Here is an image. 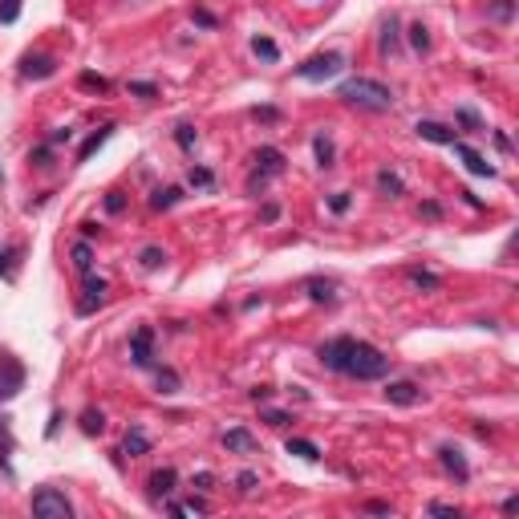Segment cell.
I'll use <instances>...</instances> for the list:
<instances>
[{
    "label": "cell",
    "instance_id": "6da1fadb",
    "mask_svg": "<svg viewBox=\"0 0 519 519\" xmlns=\"http://www.w3.org/2000/svg\"><path fill=\"white\" fill-rule=\"evenodd\" d=\"M317 357L325 369H333L341 377H353V381H377V377L390 373V357L361 337H333L317 349Z\"/></svg>",
    "mask_w": 519,
    "mask_h": 519
},
{
    "label": "cell",
    "instance_id": "7a4b0ae2",
    "mask_svg": "<svg viewBox=\"0 0 519 519\" xmlns=\"http://www.w3.org/2000/svg\"><path fill=\"white\" fill-rule=\"evenodd\" d=\"M337 97H341L345 106L369 110V114H386V110H394V90L381 86V82H373V77H349V82H341Z\"/></svg>",
    "mask_w": 519,
    "mask_h": 519
},
{
    "label": "cell",
    "instance_id": "3957f363",
    "mask_svg": "<svg viewBox=\"0 0 519 519\" xmlns=\"http://www.w3.org/2000/svg\"><path fill=\"white\" fill-rule=\"evenodd\" d=\"M32 516L37 519H69L73 516V503L65 499V491H57V487H41L37 495H32Z\"/></svg>",
    "mask_w": 519,
    "mask_h": 519
},
{
    "label": "cell",
    "instance_id": "277c9868",
    "mask_svg": "<svg viewBox=\"0 0 519 519\" xmlns=\"http://www.w3.org/2000/svg\"><path fill=\"white\" fill-rule=\"evenodd\" d=\"M345 69V57L341 53H312L308 62H301L296 65V77H305V82H325V77H337Z\"/></svg>",
    "mask_w": 519,
    "mask_h": 519
},
{
    "label": "cell",
    "instance_id": "5b68a950",
    "mask_svg": "<svg viewBox=\"0 0 519 519\" xmlns=\"http://www.w3.org/2000/svg\"><path fill=\"white\" fill-rule=\"evenodd\" d=\"M21 390H25V366L12 353H0V402H12Z\"/></svg>",
    "mask_w": 519,
    "mask_h": 519
},
{
    "label": "cell",
    "instance_id": "8992f818",
    "mask_svg": "<svg viewBox=\"0 0 519 519\" xmlns=\"http://www.w3.org/2000/svg\"><path fill=\"white\" fill-rule=\"evenodd\" d=\"M151 357H154V329L151 325H138L134 337H130V361L138 369H151Z\"/></svg>",
    "mask_w": 519,
    "mask_h": 519
},
{
    "label": "cell",
    "instance_id": "52a82bcc",
    "mask_svg": "<svg viewBox=\"0 0 519 519\" xmlns=\"http://www.w3.org/2000/svg\"><path fill=\"white\" fill-rule=\"evenodd\" d=\"M57 73V57L53 53H25L21 57V77H29V82H45V77H53Z\"/></svg>",
    "mask_w": 519,
    "mask_h": 519
},
{
    "label": "cell",
    "instance_id": "ba28073f",
    "mask_svg": "<svg viewBox=\"0 0 519 519\" xmlns=\"http://www.w3.org/2000/svg\"><path fill=\"white\" fill-rule=\"evenodd\" d=\"M451 147H455V154L462 158V167H466L471 175H479V179H491V175H495V167H491V162H487V158H483L479 151H471V147H466L462 138H458V142H451Z\"/></svg>",
    "mask_w": 519,
    "mask_h": 519
},
{
    "label": "cell",
    "instance_id": "9c48e42d",
    "mask_svg": "<svg viewBox=\"0 0 519 519\" xmlns=\"http://www.w3.org/2000/svg\"><path fill=\"white\" fill-rule=\"evenodd\" d=\"M252 162H256V171L264 175V179H272V175H284V151H276V147H260V151L252 154Z\"/></svg>",
    "mask_w": 519,
    "mask_h": 519
},
{
    "label": "cell",
    "instance_id": "30bf717a",
    "mask_svg": "<svg viewBox=\"0 0 519 519\" xmlns=\"http://www.w3.org/2000/svg\"><path fill=\"white\" fill-rule=\"evenodd\" d=\"M223 446H227V455H252V451H260V442H256V434L244 426H232L223 434Z\"/></svg>",
    "mask_w": 519,
    "mask_h": 519
},
{
    "label": "cell",
    "instance_id": "8fae6325",
    "mask_svg": "<svg viewBox=\"0 0 519 519\" xmlns=\"http://www.w3.org/2000/svg\"><path fill=\"white\" fill-rule=\"evenodd\" d=\"M386 402H394V406H418V402H422V390H418L414 381H390V386H386Z\"/></svg>",
    "mask_w": 519,
    "mask_h": 519
},
{
    "label": "cell",
    "instance_id": "7c38bea8",
    "mask_svg": "<svg viewBox=\"0 0 519 519\" xmlns=\"http://www.w3.org/2000/svg\"><path fill=\"white\" fill-rule=\"evenodd\" d=\"M414 130H418V138L438 142V147H451V142H458V130H451V126H442V122H418Z\"/></svg>",
    "mask_w": 519,
    "mask_h": 519
},
{
    "label": "cell",
    "instance_id": "4fadbf2b",
    "mask_svg": "<svg viewBox=\"0 0 519 519\" xmlns=\"http://www.w3.org/2000/svg\"><path fill=\"white\" fill-rule=\"evenodd\" d=\"M438 462L455 475L458 483H466V479H471V466H466V458L458 455V446H438Z\"/></svg>",
    "mask_w": 519,
    "mask_h": 519
},
{
    "label": "cell",
    "instance_id": "5bb4252c",
    "mask_svg": "<svg viewBox=\"0 0 519 519\" xmlns=\"http://www.w3.org/2000/svg\"><path fill=\"white\" fill-rule=\"evenodd\" d=\"M175 483H179L175 466H162V471H154L151 479H147V487H151V495H154V499H167V495L175 491Z\"/></svg>",
    "mask_w": 519,
    "mask_h": 519
},
{
    "label": "cell",
    "instance_id": "9a60e30c",
    "mask_svg": "<svg viewBox=\"0 0 519 519\" xmlns=\"http://www.w3.org/2000/svg\"><path fill=\"white\" fill-rule=\"evenodd\" d=\"M102 296H106V280H102V276H97V280H93L90 272H86V301H82V312H93V308L102 305Z\"/></svg>",
    "mask_w": 519,
    "mask_h": 519
},
{
    "label": "cell",
    "instance_id": "2e32d148",
    "mask_svg": "<svg viewBox=\"0 0 519 519\" xmlns=\"http://www.w3.org/2000/svg\"><path fill=\"white\" fill-rule=\"evenodd\" d=\"M308 301H317V305H333L337 301V284L333 280H308Z\"/></svg>",
    "mask_w": 519,
    "mask_h": 519
},
{
    "label": "cell",
    "instance_id": "e0dca14e",
    "mask_svg": "<svg viewBox=\"0 0 519 519\" xmlns=\"http://www.w3.org/2000/svg\"><path fill=\"white\" fill-rule=\"evenodd\" d=\"M284 451L296 458H305V462H321V446L317 442H308V438H288L284 442Z\"/></svg>",
    "mask_w": 519,
    "mask_h": 519
},
{
    "label": "cell",
    "instance_id": "ac0fdd59",
    "mask_svg": "<svg viewBox=\"0 0 519 519\" xmlns=\"http://www.w3.org/2000/svg\"><path fill=\"white\" fill-rule=\"evenodd\" d=\"M147 451H151V438H147V430H138V426H134L130 434H126V442H122V455L142 458Z\"/></svg>",
    "mask_w": 519,
    "mask_h": 519
},
{
    "label": "cell",
    "instance_id": "d6986e66",
    "mask_svg": "<svg viewBox=\"0 0 519 519\" xmlns=\"http://www.w3.org/2000/svg\"><path fill=\"white\" fill-rule=\"evenodd\" d=\"M406 280H410L414 288H422V292H438V288H442V280L434 272H426V268H406Z\"/></svg>",
    "mask_w": 519,
    "mask_h": 519
},
{
    "label": "cell",
    "instance_id": "ffe728a7",
    "mask_svg": "<svg viewBox=\"0 0 519 519\" xmlns=\"http://www.w3.org/2000/svg\"><path fill=\"white\" fill-rule=\"evenodd\" d=\"M179 199H183L179 187H158V191L151 195V211H167V207H175Z\"/></svg>",
    "mask_w": 519,
    "mask_h": 519
},
{
    "label": "cell",
    "instance_id": "44dd1931",
    "mask_svg": "<svg viewBox=\"0 0 519 519\" xmlns=\"http://www.w3.org/2000/svg\"><path fill=\"white\" fill-rule=\"evenodd\" d=\"M110 134H114V126H102V130H93L90 138L82 142V151H77V162H86V158H93V154H97V147H102V142H106Z\"/></svg>",
    "mask_w": 519,
    "mask_h": 519
},
{
    "label": "cell",
    "instance_id": "7402d4cb",
    "mask_svg": "<svg viewBox=\"0 0 519 519\" xmlns=\"http://www.w3.org/2000/svg\"><path fill=\"white\" fill-rule=\"evenodd\" d=\"M252 53H256V57H260V62H280V45H276L272 37H256V41H252Z\"/></svg>",
    "mask_w": 519,
    "mask_h": 519
},
{
    "label": "cell",
    "instance_id": "603a6c76",
    "mask_svg": "<svg viewBox=\"0 0 519 519\" xmlns=\"http://www.w3.org/2000/svg\"><path fill=\"white\" fill-rule=\"evenodd\" d=\"M211 503L207 499H183V503H171V516H207Z\"/></svg>",
    "mask_w": 519,
    "mask_h": 519
},
{
    "label": "cell",
    "instance_id": "cb8c5ba5",
    "mask_svg": "<svg viewBox=\"0 0 519 519\" xmlns=\"http://www.w3.org/2000/svg\"><path fill=\"white\" fill-rule=\"evenodd\" d=\"M377 191H381V195H390V199H397L406 187H402V179H397L394 171H377Z\"/></svg>",
    "mask_w": 519,
    "mask_h": 519
},
{
    "label": "cell",
    "instance_id": "d4e9b609",
    "mask_svg": "<svg viewBox=\"0 0 519 519\" xmlns=\"http://www.w3.org/2000/svg\"><path fill=\"white\" fill-rule=\"evenodd\" d=\"M312 151H317V162H321V167H325V171H329V167H333L337 151H333V142H329V138H325V134H317V138H312Z\"/></svg>",
    "mask_w": 519,
    "mask_h": 519
},
{
    "label": "cell",
    "instance_id": "484cf974",
    "mask_svg": "<svg viewBox=\"0 0 519 519\" xmlns=\"http://www.w3.org/2000/svg\"><path fill=\"white\" fill-rule=\"evenodd\" d=\"M377 49H381V53H394V49H397V21H394V17H390V21L381 25V37H377Z\"/></svg>",
    "mask_w": 519,
    "mask_h": 519
},
{
    "label": "cell",
    "instance_id": "4316f807",
    "mask_svg": "<svg viewBox=\"0 0 519 519\" xmlns=\"http://www.w3.org/2000/svg\"><path fill=\"white\" fill-rule=\"evenodd\" d=\"M138 264H142L147 272H154V268H162V264H167V252H162V247H142Z\"/></svg>",
    "mask_w": 519,
    "mask_h": 519
},
{
    "label": "cell",
    "instance_id": "83f0119b",
    "mask_svg": "<svg viewBox=\"0 0 519 519\" xmlns=\"http://www.w3.org/2000/svg\"><path fill=\"white\" fill-rule=\"evenodd\" d=\"M21 8H25V0H0V25H17Z\"/></svg>",
    "mask_w": 519,
    "mask_h": 519
},
{
    "label": "cell",
    "instance_id": "f1b7e54d",
    "mask_svg": "<svg viewBox=\"0 0 519 519\" xmlns=\"http://www.w3.org/2000/svg\"><path fill=\"white\" fill-rule=\"evenodd\" d=\"M73 268L86 276L93 268V252H90V244H73Z\"/></svg>",
    "mask_w": 519,
    "mask_h": 519
},
{
    "label": "cell",
    "instance_id": "f546056e",
    "mask_svg": "<svg viewBox=\"0 0 519 519\" xmlns=\"http://www.w3.org/2000/svg\"><path fill=\"white\" fill-rule=\"evenodd\" d=\"M21 256H25V247H21V244L4 247V252H0V276H8V272H12V268H17V260H21Z\"/></svg>",
    "mask_w": 519,
    "mask_h": 519
},
{
    "label": "cell",
    "instance_id": "4dcf8cb0",
    "mask_svg": "<svg viewBox=\"0 0 519 519\" xmlns=\"http://www.w3.org/2000/svg\"><path fill=\"white\" fill-rule=\"evenodd\" d=\"M175 142H179V147H183V151H191V147H195V142H199V130H195V126H191V122L175 126Z\"/></svg>",
    "mask_w": 519,
    "mask_h": 519
},
{
    "label": "cell",
    "instance_id": "1f68e13d",
    "mask_svg": "<svg viewBox=\"0 0 519 519\" xmlns=\"http://www.w3.org/2000/svg\"><path fill=\"white\" fill-rule=\"evenodd\" d=\"M82 430H86V434H102V430H106L102 410H86V414H82Z\"/></svg>",
    "mask_w": 519,
    "mask_h": 519
},
{
    "label": "cell",
    "instance_id": "d6a6232c",
    "mask_svg": "<svg viewBox=\"0 0 519 519\" xmlns=\"http://www.w3.org/2000/svg\"><path fill=\"white\" fill-rule=\"evenodd\" d=\"M154 377H158V390H162V394H175V390H179V373H175V369H154Z\"/></svg>",
    "mask_w": 519,
    "mask_h": 519
},
{
    "label": "cell",
    "instance_id": "836d02e7",
    "mask_svg": "<svg viewBox=\"0 0 519 519\" xmlns=\"http://www.w3.org/2000/svg\"><path fill=\"white\" fill-rule=\"evenodd\" d=\"M455 122L462 126V130H483V118H479L475 110H466V106H462V110H455Z\"/></svg>",
    "mask_w": 519,
    "mask_h": 519
},
{
    "label": "cell",
    "instance_id": "e575fe53",
    "mask_svg": "<svg viewBox=\"0 0 519 519\" xmlns=\"http://www.w3.org/2000/svg\"><path fill=\"white\" fill-rule=\"evenodd\" d=\"M410 45H414V53H426L430 49V29L426 25H414V29H410Z\"/></svg>",
    "mask_w": 519,
    "mask_h": 519
},
{
    "label": "cell",
    "instance_id": "d590c367",
    "mask_svg": "<svg viewBox=\"0 0 519 519\" xmlns=\"http://www.w3.org/2000/svg\"><path fill=\"white\" fill-rule=\"evenodd\" d=\"M260 418H264V422H268V426H292V422H296V418H292V414H288V410H264V414H260Z\"/></svg>",
    "mask_w": 519,
    "mask_h": 519
},
{
    "label": "cell",
    "instance_id": "8d00e7d4",
    "mask_svg": "<svg viewBox=\"0 0 519 519\" xmlns=\"http://www.w3.org/2000/svg\"><path fill=\"white\" fill-rule=\"evenodd\" d=\"M491 17H495V21H503V25H507V21H511V17H516V0H495V4H491Z\"/></svg>",
    "mask_w": 519,
    "mask_h": 519
},
{
    "label": "cell",
    "instance_id": "74e56055",
    "mask_svg": "<svg viewBox=\"0 0 519 519\" xmlns=\"http://www.w3.org/2000/svg\"><path fill=\"white\" fill-rule=\"evenodd\" d=\"M187 183H191V187H211L215 183V171H207V167H191Z\"/></svg>",
    "mask_w": 519,
    "mask_h": 519
},
{
    "label": "cell",
    "instance_id": "f35d334b",
    "mask_svg": "<svg viewBox=\"0 0 519 519\" xmlns=\"http://www.w3.org/2000/svg\"><path fill=\"white\" fill-rule=\"evenodd\" d=\"M82 90H97V93H110V82L97 77V73H82Z\"/></svg>",
    "mask_w": 519,
    "mask_h": 519
},
{
    "label": "cell",
    "instance_id": "ab89813d",
    "mask_svg": "<svg viewBox=\"0 0 519 519\" xmlns=\"http://www.w3.org/2000/svg\"><path fill=\"white\" fill-rule=\"evenodd\" d=\"M106 211H110V215L126 211V195H122V191H110V195H106Z\"/></svg>",
    "mask_w": 519,
    "mask_h": 519
},
{
    "label": "cell",
    "instance_id": "60d3db41",
    "mask_svg": "<svg viewBox=\"0 0 519 519\" xmlns=\"http://www.w3.org/2000/svg\"><path fill=\"white\" fill-rule=\"evenodd\" d=\"M349 203H353V199H349V191H337L333 199H329V211L345 215V211H349Z\"/></svg>",
    "mask_w": 519,
    "mask_h": 519
},
{
    "label": "cell",
    "instance_id": "b9f144b4",
    "mask_svg": "<svg viewBox=\"0 0 519 519\" xmlns=\"http://www.w3.org/2000/svg\"><path fill=\"white\" fill-rule=\"evenodd\" d=\"M49 158H53V147H49V142H45V147H37V151L29 154L32 167H49Z\"/></svg>",
    "mask_w": 519,
    "mask_h": 519
},
{
    "label": "cell",
    "instance_id": "7bdbcfd3",
    "mask_svg": "<svg viewBox=\"0 0 519 519\" xmlns=\"http://www.w3.org/2000/svg\"><path fill=\"white\" fill-rule=\"evenodd\" d=\"M130 93H138V97H154L158 86H154V82H130Z\"/></svg>",
    "mask_w": 519,
    "mask_h": 519
},
{
    "label": "cell",
    "instance_id": "ee69618b",
    "mask_svg": "<svg viewBox=\"0 0 519 519\" xmlns=\"http://www.w3.org/2000/svg\"><path fill=\"white\" fill-rule=\"evenodd\" d=\"M191 487H199V491H211V487H215V475H211V471H199V475L191 479Z\"/></svg>",
    "mask_w": 519,
    "mask_h": 519
},
{
    "label": "cell",
    "instance_id": "f6af8a7d",
    "mask_svg": "<svg viewBox=\"0 0 519 519\" xmlns=\"http://www.w3.org/2000/svg\"><path fill=\"white\" fill-rule=\"evenodd\" d=\"M256 483H260V479H256L252 471H240V475H236V487L244 491V495H247V491H252V487H256Z\"/></svg>",
    "mask_w": 519,
    "mask_h": 519
},
{
    "label": "cell",
    "instance_id": "bcb514c9",
    "mask_svg": "<svg viewBox=\"0 0 519 519\" xmlns=\"http://www.w3.org/2000/svg\"><path fill=\"white\" fill-rule=\"evenodd\" d=\"M195 25H203V29H215L219 21H215V12H207V8H195Z\"/></svg>",
    "mask_w": 519,
    "mask_h": 519
},
{
    "label": "cell",
    "instance_id": "7dc6e473",
    "mask_svg": "<svg viewBox=\"0 0 519 519\" xmlns=\"http://www.w3.org/2000/svg\"><path fill=\"white\" fill-rule=\"evenodd\" d=\"M430 511H434V516H446V519H458V516H462V511H458V507H451V503H430Z\"/></svg>",
    "mask_w": 519,
    "mask_h": 519
},
{
    "label": "cell",
    "instance_id": "c3c4849f",
    "mask_svg": "<svg viewBox=\"0 0 519 519\" xmlns=\"http://www.w3.org/2000/svg\"><path fill=\"white\" fill-rule=\"evenodd\" d=\"M252 114H256L260 122H276V118H280V110H272V106H256Z\"/></svg>",
    "mask_w": 519,
    "mask_h": 519
},
{
    "label": "cell",
    "instance_id": "681fc988",
    "mask_svg": "<svg viewBox=\"0 0 519 519\" xmlns=\"http://www.w3.org/2000/svg\"><path fill=\"white\" fill-rule=\"evenodd\" d=\"M276 219H280V207H276V203H264V207H260V223H276Z\"/></svg>",
    "mask_w": 519,
    "mask_h": 519
},
{
    "label": "cell",
    "instance_id": "f907efd6",
    "mask_svg": "<svg viewBox=\"0 0 519 519\" xmlns=\"http://www.w3.org/2000/svg\"><path fill=\"white\" fill-rule=\"evenodd\" d=\"M69 138H73V130H53V134H49V147H62Z\"/></svg>",
    "mask_w": 519,
    "mask_h": 519
},
{
    "label": "cell",
    "instance_id": "816d5d0a",
    "mask_svg": "<svg viewBox=\"0 0 519 519\" xmlns=\"http://www.w3.org/2000/svg\"><path fill=\"white\" fill-rule=\"evenodd\" d=\"M62 414H53V418H49V426H45V438H57V430H62Z\"/></svg>",
    "mask_w": 519,
    "mask_h": 519
},
{
    "label": "cell",
    "instance_id": "f5cc1de1",
    "mask_svg": "<svg viewBox=\"0 0 519 519\" xmlns=\"http://www.w3.org/2000/svg\"><path fill=\"white\" fill-rule=\"evenodd\" d=\"M495 147H499V151H503V154H511V138H507L503 130H495Z\"/></svg>",
    "mask_w": 519,
    "mask_h": 519
},
{
    "label": "cell",
    "instance_id": "db71d44e",
    "mask_svg": "<svg viewBox=\"0 0 519 519\" xmlns=\"http://www.w3.org/2000/svg\"><path fill=\"white\" fill-rule=\"evenodd\" d=\"M418 215H426V219H438V215H442V207H438V203H422V207H418Z\"/></svg>",
    "mask_w": 519,
    "mask_h": 519
},
{
    "label": "cell",
    "instance_id": "11a10c76",
    "mask_svg": "<svg viewBox=\"0 0 519 519\" xmlns=\"http://www.w3.org/2000/svg\"><path fill=\"white\" fill-rule=\"evenodd\" d=\"M519 511V495H511V499H503V516H516Z\"/></svg>",
    "mask_w": 519,
    "mask_h": 519
},
{
    "label": "cell",
    "instance_id": "9f6ffc18",
    "mask_svg": "<svg viewBox=\"0 0 519 519\" xmlns=\"http://www.w3.org/2000/svg\"><path fill=\"white\" fill-rule=\"evenodd\" d=\"M252 397H256V402H268V397H272V390H268V386H256V390H252Z\"/></svg>",
    "mask_w": 519,
    "mask_h": 519
},
{
    "label": "cell",
    "instance_id": "6f0895ef",
    "mask_svg": "<svg viewBox=\"0 0 519 519\" xmlns=\"http://www.w3.org/2000/svg\"><path fill=\"white\" fill-rule=\"evenodd\" d=\"M0 183H4V175H0Z\"/></svg>",
    "mask_w": 519,
    "mask_h": 519
}]
</instances>
